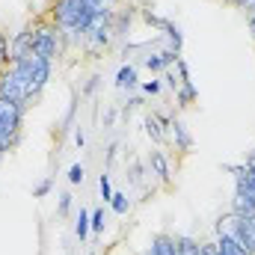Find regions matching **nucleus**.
<instances>
[{"instance_id": "obj_38", "label": "nucleus", "mask_w": 255, "mask_h": 255, "mask_svg": "<svg viewBox=\"0 0 255 255\" xmlns=\"http://www.w3.org/2000/svg\"><path fill=\"white\" fill-rule=\"evenodd\" d=\"M250 33H253V39H255V15H250Z\"/></svg>"}, {"instance_id": "obj_39", "label": "nucleus", "mask_w": 255, "mask_h": 255, "mask_svg": "<svg viewBox=\"0 0 255 255\" xmlns=\"http://www.w3.org/2000/svg\"><path fill=\"white\" fill-rule=\"evenodd\" d=\"M101 3H107V6H110V3H116V0H101Z\"/></svg>"}, {"instance_id": "obj_11", "label": "nucleus", "mask_w": 255, "mask_h": 255, "mask_svg": "<svg viewBox=\"0 0 255 255\" xmlns=\"http://www.w3.org/2000/svg\"><path fill=\"white\" fill-rule=\"evenodd\" d=\"M214 244H217V253L220 255H250L244 247H238V244H235L232 238H226V235H217Z\"/></svg>"}, {"instance_id": "obj_14", "label": "nucleus", "mask_w": 255, "mask_h": 255, "mask_svg": "<svg viewBox=\"0 0 255 255\" xmlns=\"http://www.w3.org/2000/svg\"><path fill=\"white\" fill-rule=\"evenodd\" d=\"M175 244H178V255H199L202 253V244L196 238H190V235H178Z\"/></svg>"}, {"instance_id": "obj_36", "label": "nucleus", "mask_w": 255, "mask_h": 255, "mask_svg": "<svg viewBox=\"0 0 255 255\" xmlns=\"http://www.w3.org/2000/svg\"><path fill=\"white\" fill-rule=\"evenodd\" d=\"M116 151H119V142H110V148H107V163L116 157Z\"/></svg>"}, {"instance_id": "obj_33", "label": "nucleus", "mask_w": 255, "mask_h": 255, "mask_svg": "<svg viewBox=\"0 0 255 255\" xmlns=\"http://www.w3.org/2000/svg\"><path fill=\"white\" fill-rule=\"evenodd\" d=\"M113 122H116V110H107L104 113V128H113Z\"/></svg>"}, {"instance_id": "obj_20", "label": "nucleus", "mask_w": 255, "mask_h": 255, "mask_svg": "<svg viewBox=\"0 0 255 255\" xmlns=\"http://www.w3.org/2000/svg\"><path fill=\"white\" fill-rule=\"evenodd\" d=\"M110 205H113V211H116V214H128V208H130V202H128L125 193H113Z\"/></svg>"}, {"instance_id": "obj_32", "label": "nucleus", "mask_w": 255, "mask_h": 255, "mask_svg": "<svg viewBox=\"0 0 255 255\" xmlns=\"http://www.w3.org/2000/svg\"><path fill=\"white\" fill-rule=\"evenodd\" d=\"M199 255H220L217 253V244H202V253Z\"/></svg>"}, {"instance_id": "obj_13", "label": "nucleus", "mask_w": 255, "mask_h": 255, "mask_svg": "<svg viewBox=\"0 0 255 255\" xmlns=\"http://www.w3.org/2000/svg\"><path fill=\"white\" fill-rule=\"evenodd\" d=\"M235 187H244V190H247V193L255 199V169L244 166V169L235 175Z\"/></svg>"}, {"instance_id": "obj_12", "label": "nucleus", "mask_w": 255, "mask_h": 255, "mask_svg": "<svg viewBox=\"0 0 255 255\" xmlns=\"http://www.w3.org/2000/svg\"><path fill=\"white\" fill-rule=\"evenodd\" d=\"M145 133L154 139V142H163L166 139V128L160 125V119H157V113H151V116H145Z\"/></svg>"}, {"instance_id": "obj_40", "label": "nucleus", "mask_w": 255, "mask_h": 255, "mask_svg": "<svg viewBox=\"0 0 255 255\" xmlns=\"http://www.w3.org/2000/svg\"><path fill=\"white\" fill-rule=\"evenodd\" d=\"M139 255H148V253H139Z\"/></svg>"}, {"instance_id": "obj_9", "label": "nucleus", "mask_w": 255, "mask_h": 255, "mask_svg": "<svg viewBox=\"0 0 255 255\" xmlns=\"http://www.w3.org/2000/svg\"><path fill=\"white\" fill-rule=\"evenodd\" d=\"M178 63V54L175 51H160V54H148L145 60H142V65L148 68V71H163L166 65Z\"/></svg>"}, {"instance_id": "obj_19", "label": "nucleus", "mask_w": 255, "mask_h": 255, "mask_svg": "<svg viewBox=\"0 0 255 255\" xmlns=\"http://www.w3.org/2000/svg\"><path fill=\"white\" fill-rule=\"evenodd\" d=\"M18 136H21V133H15V130H9V128L0 125V145H3L6 151H12V148L18 145Z\"/></svg>"}, {"instance_id": "obj_27", "label": "nucleus", "mask_w": 255, "mask_h": 255, "mask_svg": "<svg viewBox=\"0 0 255 255\" xmlns=\"http://www.w3.org/2000/svg\"><path fill=\"white\" fill-rule=\"evenodd\" d=\"M160 89H163L160 80H145V83H142V92H145V95H157Z\"/></svg>"}, {"instance_id": "obj_34", "label": "nucleus", "mask_w": 255, "mask_h": 255, "mask_svg": "<svg viewBox=\"0 0 255 255\" xmlns=\"http://www.w3.org/2000/svg\"><path fill=\"white\" fill-rule=\"evenodd\" d=\"M136 104H139V98H128V104H125V107H122V113H125V116H128V113H130V110H133Z\"/></svg>"}, {"instance_id": "obj_22", "label": "nucleus", "mask_w": 255, "mask_h": 255, "mask_svg": "<svg viewBox=\"0 0 255 255\" xmlns=\"http://www.w3.org/2000/svg\"><path fill=\"white\" fill-rule=\"evenodd\" d=\"M98 190H101V199H104V202H110V199H113V187H110V175H101V178H98Z\"/></svg>"}, {"instance_id": "obj_18", "label": "nucleus", "mask_w": 255, "mask_h": 255, "mask_svg": "<svg viewBox=\"0 0 255 255\" xmlns=\"http://www.w3.org/2000/svg\"><path fill=\"white\" fill-rule=\"evenodd\" d=\"M89 229H92V226H89V214H86V211L80 208V214H77V223H74V235H77L80 241H86Z\"/></svg>"}, {"instance_id": "obj_41", "label": "nucleus", "mask_w": 255, "mask_h": 255, "mask_svg": "<svg viewBox=\"0 0 255 255\" xmlns=\"http://www.w3.org/2000/svg\"><path fill=\"white\" fill-rule=\"evenodd\" d=\"M253 223H255V217H253Z\"/></svg>"}, {"instance_id": "obj_15", "label": "nucleus", "mask_w": 255, "mask_h": 255, "mask_svg": "<svg viewBox=\"0 0 255 255\" xmlns=\"http://www.w3.org/2000/svg\"><path fill=\"white\" fill-rule=\"evenodd\" d=\"M116 86H119V89H133V86H136V68H133V65H122V68H119Z\"/></svg>"}, {"instance_id": "obj_25", "label": "nucleus", "mask_w": 255, "mask_h": 255, "mask_svg": "<svg viewBox=\"0 0 255 255\" xmlns=\"http://www.w3.org/2000/svg\"><path fill=\"white\" fill-rule=\"evenodd\" d=\"M226 3H232L235 9H241L247 15H255V0H226Z\"/></svg>"}, {"instance_id": "obj_1", "label": "nucleus", "mask_w": 255, "mask_h": 255, "mask_svg": "<svg viewBox=\"0 0 255 255\" xmlns=\"http://www.w3.org/2000/svg\"><path fill=\"white\" fill-rule=\"evenodd\" d=\"M60 48H63V30L54 24V21H42L36 24V42H33V54L42 57V60H57L60 57Z\"/></svg>"}, {"instance_id": "obj_7", "label": "nucleus", "mask_w": 255, "mask_h": 255, "mask_svg": "<svg viewBox=\"0 0 255 255\" xmlns=\"http://www.w3.org/2000/svg\"><path fill=\"white\" fill-rule=\"evenodd\" d=\"M232 214L238 217H255V199L244 187H235V199H232Z\"/></svg>"}, {"instance_id": "obj_28", "label": "nucleus", "mask_w": 255, "mask_h": 255, "mask_svg": "<svg viewBox=\"0 0 255 255\" xmlns=\"http://www.w3.org/2000/svg\"><path fill=\"white\" fill-rule=\"evenodd\" d=\"M175 68H178V80H181V86H184V83H190V71H187V63H184V60H178V63H175Z\"/></svg>"}, {"instance_id": "obj_42", "label": "nucleus", "mask_w": 255, "mask_h": 255, "mask_svg": "<svg viewBox=\"0 0 255 255\" xmlns=\"http://www.w3.org/2000/svg\"><path fill=\"white\" fill-rule=\"evenodd\" d=\"M92 255H95V253H92Z\"/></svg>"}, {"instance_id": "obj_37", "label": "nucleus", "mask_w": 255, "mask_h": 255, "mask_svg": "<svg viewBox=\"0 0 255 255\" xmlns=\"http://www.w3.org/2000/svg\"><path fill=\"white\" fill-rule=\"evenodd\" d=\"M244 166H250V169H255V148L250 151V154H247V163H244Z\"/></svg>"}, {"instance_id": "obj_17", "label": "nucleus", "mask_w": 255, "mask_h": 255, "mask_svg": "<svg viewBox=\"0 0 255 255\" xmlns=\"http://www.w3.org/2000/svg\"><path fill=\"white\" fill-rule=\"evenodd\" d=\"M9 63H12V42H9L6 33H0V71H3Z\"/></svg>"}, {"instance_id": "obj_24", "label": "nucleus", "mask_w": 255, "mask_h": 255, "mask_svg": "<svg viewBox=\"0 0 255 255\" xmlns=\"http://www.w3.org/2000/svg\"><path fill=\"white\" fill-rule=\"evenodd\" d=\"M71 193H63L60 196V205H57V217H68V211H71Z\"/></svg>"}, {"instance_id": "obj_29", "label": "nucleus", "mask_w": 255, "mask_h": 255, "mask_svg": "<svg viewBox=\"0 0 255 255\" xmlns=\"http://www.w3.org/2000/svg\"><path fill=\"white\" fill-rule=\"evenodd\" d=\"M48 193H51V178H45V181H42V184L33 190V199H45Z\"/></svg>"}, {"instance_id": "obj_5", "label": "nucleus", "mask_w": 255, "mask_h": 255, "mask_svg": "<svg viewBox=\"0 0 255 255\" xmlns=\"http://www.w3.org/2000/svg\"><path fill=\"white\" fill-rule=\"evenodd\" d=\"M51 68L54 63L51 60H42V57H36V68H33V83H30V95L36 98L45 86H48V77H51Z\"/></svg>"}, {"instance_id": "obj_23", "label": "nucleus", "mask_w": 255, "mask_h": 255, "mask_svg": "<svg viewBox=\"0 0 255 255\" xmlns=\"http://www.w3.org/2000/svg\"><path fill=\"white\" fill-rule=\"evenodd\" d=\"M83 175H86L83 163H74V166L68 169V184H80V181H83Z\"/></svg>"}, {"instance_id": "obj_26", "label": "nucleus", "mask_w": 255, "mask_h": 255, "mask_svg": "<svg viewBox=\"0 0 255 255\" xmlns=\"http://www.w3.org/2000/svg\"><path fill=\"white\" fill-rule=\"evenodd\" d=\"M142 169H145V163H142V160H133V166H130V181H133V184L142 181Z\"/></svg>"}, {"instance_id": "obj_8", "label": "nucleus", "mask_w": 255, "mask_h": 255, "mask_svg": "<svg viewBox=\"0 0 255 255\" xmlns=\"http://www.w3.org/2000/svg\"><path fill=\"white\" fill-rule=\"evenodd\" d=\"M148 255H178V244L172 235H154L148 244Z\"/></svg>"}, {"instance_id": "obj_30", "label": "nucleus", "mask_w": 255, "mask_h": 255, "mask_svg": "<svg viewBox=\"0 0 255 255\" xmlns=\"http://www.w3.org/2000/svg\"><path fill=\"white\" fill-rule=\"evenodd\" d=\"M98 80H101L98 74H95V77H89V80H86V86H83V95H92V92H95V86H98Z\"/></svg>"}, {"instance_id": "obj_2", "label": "nucleus", "mask_w": 255, "mask_h": 255, "mask_svg": "<svg viewBox=\"0 0 255 255\" xmlns=\"http://www.w3.org/2000/svg\"><path fill=\"white\" fill-rule=\"evenodd\" d=\"M24 113L27 107L18 104V101H9V98H0V125L21 133V122H24Z\"/></svg>"}, {"instance_id": "obj_6", "label": "nucleus", "mask_w": 255, "mask_h": 255, "mask_svg": "<svg viewBox=\"0 0 255 255\" xmlns=\"http://www.w3.org/2000/svg\"><path fill=\"white\" fill-rule=\"evenodd\" d=\"M169 133H172V139H175V148H178L181 154H190V148H193V133L187 130V125H184L181 119H172Z\"/></svg>"}, {"instance_id": "obj_10", "label": "nucleus", "mask_w": 255, "mask_h": 255, "mask_svg": "<svg viewBox=\"0 0 255 255\" xmlns=\"http://www.w3.org/2000/svg\"><path fill=\"white\" fill-rule=\"evenodd\" d=\"M160 30L166 33V39H169V51H181V45H184V36H181V30H178V24H172V21H166L163 18V24H160Z\"/></svg>"}, {"instance_id": "obj_3", "label": "nucleus", "mask_w": 255, "mask_h": 255, "mask_svg": "<svg viewBox=\"0 0 255 255\" xmlns=\"http://www.w3.org/2000/svg\"><path fill=\"white\" fill-rule=\"evenodd\" d=\"M33 42H36V27H24L12 36V57H27L33 54Z\"/></svg>"}, {"instance_id": "obj_35", "label": "nucleus", "mask_w": 255, "mask_h": 255, "mask_svg": "<svg viewBox=\"0 0 255 255\" xmlns=\"http://www.w3.org/2000/svg\"><path fill=\"white\" fill-rule=\"evenodd\" d=\"M74 142H77V148H83V145H86V133L77 130V133H74Z\"/></svg>"}, {"instance_id": "obj_21", "label": "nucleus", "mask_w": 255, "mask_h": 255, "mask_svg": "<svg viewBox=\"0 0 255 255\" xmlns=\"http://www.w3.org/2000/svg\"><path fill=\"white\" fill-rule=\"evenodd\" d=\"M89 226H92V232H104V208H95L92 211V217H89Z\"/></svg>"}, {"instance_id": "obj_4", "label": "nucleus", "mask_w": 255, "mask_h": 255, "mask_svg": "<svg viewBox=\"0 0 255 255\" xmlns=\"http://www.w3.org/2000/svg\"><path fill=\"white\" fill-rule=\"evenodd\" d=\"M148 169L163 181V184H169L172 181V166H169V157H166V151H160V148H154L151 154H148Z\"/></svg>"}, {"instance_id": "obj_16", "label": "nucleus", "mask_w": 255, "mask_h": 255, "mask_svg": "<svg viewBox=\"0 0 255 255\" xmlns=\"http://www.w3.org/2000/svg\"><path fill=\"white\" fill-rule=\"evenodd\" d=\"M196 98H199V92L193 89V83H184V86L175 92V101H178V107H190Z\"/></svg>"}, {"instance_id": "obj_31", "label": "nucleus", "mask_w": 255, "mask_h": 255, "mask_svg": "<svg viewBox=\"0 0 255 255\" xmlns=\"http://www.w3.org/2000/svg\"><path fill=\"white\" fill-rule=\"evenodd\" d=\"M163 80H166V86H169V89H175V92L181 89V80H175V74H166Z\"/></svg>"}]
</instances>
